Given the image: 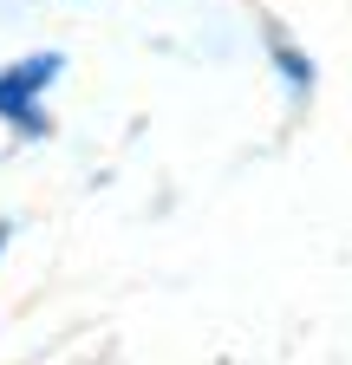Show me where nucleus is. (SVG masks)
Here are the masks:
<instances>
[{"mask_svg": "<svg viewBox=\"0 0 352 365\" xmlns=\"http://www.w3.org/2000/svg\"><path fill=\"white\" fill-rule=\"evenodd\" d=\"M59 72H66V53H26V59H14V66H0V118H7L20 137H46V130H53L46 111H39L33 98H39Z\"/></svg>", "mask_w": 352, "mask_h": 365, "instance_id": "1", "label": "nucleus"}, {"mask_svg": "<svg viewBox=\"0 0 352 365\" xmlns=\"http://www.w3.org/2000/svg\"><path fill=\"white\" fill-rule=\"evenodd\" d=\"M268 53H274V66H281V78H287V91H294V98H306V91H314V59H300V53H294V46H287V39H274V46H268Z\"/></svg>", "mask_w": 352, "mask_h": 365, "instance_id": "2", "label": "nucleus"}, {"mask_svg": "<svg viewBox=\"0 0 352 365\" xmlns=\"http://www.w3.org/2000/svg\"><path fill=\"white\" fill-rule=\"evenodd\" d=\"M7 235H14V228H7V222H0V255H7Z\"/></svg>", "mask_w": 352, "mask_h": 365, "instance_id": "3", "label": "nucleus"}]
</instances>
